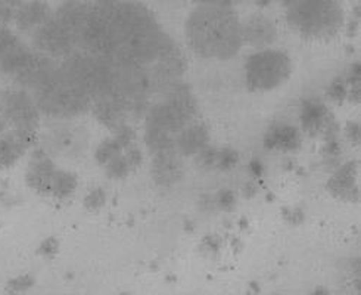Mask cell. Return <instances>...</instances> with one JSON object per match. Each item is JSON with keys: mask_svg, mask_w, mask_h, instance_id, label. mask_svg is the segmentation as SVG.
<instances>
[{"mask_svg": "<svg viewBox=\"0 0 361 295\" xmlns=\"http://www.w3.org/2000/svg\"><path fill=\"white\" fill-rule=\"evenodd\" d=\"M185 39L198 58L232 59L243 46L239 15L235 8L198 5L186 18Z\"/></svg>", "mask_w": 361, "mask_h": 295, "instance_id": "cell-1", "label": "cell"}, {"mask_svg": "<svg viewBox=\"0 0 361 295\" xmlns=\"http://www.w3.org/2000/svg\"><path fill=\"white\" fill-rule=\"evenodd\" d=\"M285 8L289 27L307 40H331L345 25L341 0H290Z\"/></svg>", "mask_w": 361, "mask_h": 295, "instance_id": "cell-2", "label": "cell"}, {"mask_svg": "<svg viewBox=\"0 0 361 295\" xmlns=\"http://www.w3.org/2000/svg\"><path fill=\"white\" fill-rule=\"evenodd\" d=\"M42 116L52 120H70L92 107V97L65 71L61 64L44 83L32 92Z\"/></svg>", "mask_w": 361, "mask_h": 295, "instance_id": "cell-3", "label": "cell"}, {"mask_svg": "<svg viewBox=\"0 0 361 295\" xmlns=\"http://www.w3.org/2000/svg\"><path fill=\"white\" fill-rule=\"evenodd\" d=\"M200 114V105L190 88L180 81L152 101L145 114V126L161 128L177 135L193 123Z\"/></svg>", "mask_w": 361, "mask_h": 295, "instance_id": "cell-4", "label": "cell"}, {"mask_svg": "<svg viewBox=\"0 0 361 295\" xmlns=\"http://www.w3.org/2000/svg\"><path fill=\"white\" fill-rule=\"evenodd\" d=\"M59 64L87 92L92 101L111 95L116 88L117 67L106 58L77 49Z\"/></svg>", "mask_w": 361, "mask_h": 295, "instance_id": "cell-5", "label": "cell"}, {"mask_svg": "<svg viewBox=\"0 0 361 295\" xmlns=\"http://www.w3.org/2000/svg\"><path fill=\"white\" fill-rule=\"evenodd\" d=\"M293 73L292 58L279 49H258L243 65L245 83L254 93L271 92L288 83Z\"/></svg>", "mask_w": 361, "mask_h": 295, "instance_id": "cell-6", "label": "cell"}, {"mask_svg": "<svg viewBox=\"0 0 361 295\" xmlns=\"http://www.w3.org/2000/svg\"><path fill=\"white\" fill-rule=\"evenodd\" d=\"M58 64V61L27 44L0 64V73L8 76L15 86L32 93L55 71Z\"/></svg>", "mask_w": 361, "mask_h": 295, "instance_id": "cell-7", "label": "cell"}, {"mask_svg": "<svg viewBox=\"0 0 361 295\" xmlns=\"http://www.w3.org/2000/svg\"><path fill=\"white\" fill-rule=\"evenodd\" d=\"M0 117L16 132L39 133L42 112L31 92L13 86L0 92Z\"/></svg>", "mask_w": 361, "mask_h": 295, "instance_id": "cell-8", "label": "cell"}, {"mask_svg": "<svg viewBox=\"0 0 361 295\" xmlns=\"http://www.w3.org/2000/svg\"><path fill=\"white\" fill-rule=\"evenodd\" d=\"M31 47L58 62L78 49L74 32L65 27L55 15L31 35Z\"/></svg>", "mask_w": 361, "mask_h": 295, "instance_id": "cell-9", "label": "cell"}, {"mask_svg": "<svg viewBox=\"0 0 361 295\" xmlns=\"http://www.w3.org/2000/svg\"><path fill=\"white\" fill-rule=\"evenodd\" d=\"M87 146L85 128L74 126H55L43 138L42 148L51 155H63L74 158L83 155Z\"/></svg>", "mask_w": 361, "mask_h": 295, "instance_id": "cell-10", "label": "cell"}, {"mask_svg": "<svg viewBox=\"0 0 361 295\" xmlns=\"http://www.w3.org/2000/svg\"><path fill=\"white\" fill-rule=\"evenodd\" d=\"M56 162L44 148L39 146L31 154L25 170L27 186L42 196H51L52 185L58 171Z\"/></svg>", "mask_w": 361, "mask_h": 295, "instance_id": "cell-11", "label": "cell"}, {"mask_svg": "<svg viewBox=\"0 0 361 295\" xmlns=\"http://www.w3.org/2000/svg\"><path fill=\"white\" fill-rule=\"evenodd\" d=\"M90 109L94 119L111 132H116V130L139 120L133 108L121 97L112 95L92 101Z\"/></svg>", "mask_w": 361, "mask_h": 295, "instance_id": "cell-12", "label": "cell"}, {"mask_svg": "<svg viewBox=\"0 0 361 295\" xmlns=\"http://www.w3.org/2000/svg\"><path fill=\"white\" fill-rule=\"evenodd\" d=\"M358 166L357 161L341 162L327 179L326 188L334 198L345 203H358Z\"/></svg>", "mask_w": 361, "mask_h": 295, "instance_id": "cell-13", "label": "cell"}, {"mask_svg": "<svg viewBox=\"0 0 361 295\" xmlns=\"http://www.w3.org/2000/svg\"><path fill=\"white\" fill-rule=\"evenodd\" d=\"M151 176L159 188H173L182 182L185 176L183 157L176 150L157 152L152 155Z\"/></svg>", "mask_w": 361, "mask_h": 295, "instance_id": "cell-14", "label": "cell"}, {"mask_svg": "<svg viewBox=\"0 0 361 295\" xmlns=\"http://www.w3.org/2000/svg\"><path fill=\"white\" fill-rule=\"evenodd\" d=\"M298 117L302 132L310 138L322 136L327 128L336 123L332 111L314 97H308L301 102Z\"/></svg>", "mask_w": 361, "mask_h": 295, "instance_id": "cell-15", "label": "cell"}, {"mask_svg": "<svg viewBox=\"0 0 361 295\" xmlns=\"http://www.w3.org/2000/svg\"><path fill=\"white\" fill-rule=\"evenodd\" d=\"M243 44L254 49L271 47L277 40V25L264 13H254L240 21Z\"/></svg>", "mask_w": 361, "mask_h": 295, "instance_id": "cell-16", "label": "cell"}, {"mask_svg": "<svg viewBox=\"0 0 361 295\" xmlns=\"http://www.w3.org/2000/svg\"><path fill=\"white\" fill-rule=\"evenodd\" d=\"M39 133L16 132L8 128L0 135V169H11L18 162L24 154L36 148Z\"/></svg>", "mask_w": 361, "mask_h": 295, "instance_id": "cell-17", "label": "cell"}, {"mask_svg": "<svg viewBox=\"0 0 361 295\" xmlns=\"http://www.w3.org/2000/svg\"><path fill=\"white\" fill-rule=\"evenodd\" d=\"M302 145V135L298 127L289 123H274L271 124L262 139V146L267 151L273 152H295Z\"/></svg>", "mask_w": 361, "mask_h": 295, "instance_id": "cell-18", "label": "cell"}, {"mask_svg": "<svg viewBox=\"0 0 361 295\" xmlns=\"http://www.w3.org/2000/svg\"><path fill=\"white\" fill-rule=\"evenodd\" d=\"M54 9L44 0H24L15 13L13 23L23 35H32L39 27L51 20Z\"/></svg>", "mask_w": 361, "mask_h": 295, "instance_id": "cell-19", "label": "cell"}, {"mask_svg": "<svg viewBox=\"0 0 361 295\" xmlns=\"http://www.w3.org/2000/svg\"><path fill=\"white\" fill-rule=\"evenodd\" d=\"M211 143V135L209 128L201 123L193 121L180 132L174 138V146L176 151L185 157H195L200 154L204 148H207Z\"/></svg>", "mask_w": 361, "mask_h": 295, "instance_id": "cell-20", "label": "cell"}, {"mask_svg": "<svg viewBox=\"0 0 361 295\" xmlns=\"http://www.w3.org/2000/svg\"><path fill=\"white\" fill-rule=\"evenodd\" d=\"M136 142V130L133 128V124H127L116 132H112L111 138L104 139L99 145H97L94 151V161L104 167L106 162H109L114 157L121 154L127 146Z\"/></svg>", "mask_w": 361, "mask_h": 295, "instance_id": "cell-21", "label": "cell"}, {"mask_svg": "<svg viewBox=\"0 0 361 295\" xmlns=\"http://www.w3.org/2000/svg\"><path fill=\"white\" fill-rule=\"evenodd\" d=\"M142 162H143L142 150L135 142L130 146H127L121 154H118L117 157H114L109 162H106L102 169L108 179L123 180V179L128 177L135 170H137Z\"/></svg>", "mask_w": 361, "mask_h": 295, "instance_id": "cell-22", "label": "cell"}, {"mask_svg": "<svg viewBox=\"0 0 361 295\" xmlns=\"http://www.w3.org/2000/svg\"><path fill=\"white\" fill-rule=\"evenodd\" d=\"M89 9H90V4H86L83 0H65V2H62L54 11L55 18L59 20L65 27L70 28L74 32V36L77 37V43H78L80 32L86 24Z\"/></svg>", "mask_w": 361, "mask_h": 295, "instance_id": "cell-23", "label": "cell"}, {"mask_svg": "<svg viewBox=\"0 0 361 295\" xmlns=\"http://www.w3.org/2000/svg\"><path fill=\"white\" fill-rule=\"evenodd\" d=\"M77 186H78L77 174L71 170H65V169L59 167L56 171L55 180H54L51 196L58 201H65V200L71 198Z\"/></svg>", "mask_w": 361, "mask_h": 295, "instance_id": "cell-24", "label": "cell"}, {"mask_svg": "<svg viewBox=\"0 0 361 295\" xmlns=\"http://www.w3.org/2000/svg\"><path fill=\"white\" fill-rule=\"evenodd\" d=\"M174 135L164 132L161 128H155L151 126H145V145L152 155L157 152L176 150L174 146Z\"/></svg>", "mask_w": 361, "mask_h": 295, "instance_id": "cell-25", "label": "cell"}, {"mask_svg": "<svg viewBox=\"0 0 361 295\" xmlns=\"http://www.w3.org/2000/svg\"><path fill=\"white\" fill-rule=\"evenodd\" d=\"M27 46L9 25H0V64Z\"/></svg>", "mask_w": 361, "mask_h": 295, "instance_id": "cell-26", "label": "cell"}, {"mask_svg": "<svg viewBox=\"0 0 361 295\" xmlns=\"http://www.w3.org/2000/svg\"><path fill=\"white\" fill-rule=\"evenodd\" d=\"M238 162H239V152L236 150H233V148H228V146L217 148L214 170L228 171V170H232Z\"/></svg>", "mask_w": 361, "mask_h": 295, "instance_id": "cell-27", "label": "cell"}, {"mask_svg": "<svg viewBox=\"0 0 361 295\" xmlns=\"http://www.w3.org/2000/svg\"><path fill=\"white\" fill-rule=\"evenodd\" d=\"M361 71H360V62H354L348 74L345 76L347 85H348V97L347 101L353 102V104H360V88H361Z\"/></svg>", "mask_w": 361, "mask_h": 295, "instance_id": "cell-28", "label": "cell"}, {"mask_svg": "<svg viewBox=\"0 0 361 295\" xmlns=\"http://www.w3.org/2000/svg\"><path fill=\"white\" fill-rule=\"evenodd\" d=\"M106 201H108V192L105 191V188L97 186L90 189L86 193L83 200V207L90 212H96L105 207Z\"/></svg>", "mask_w": 361, "mask_h": 295, "instance_id": "cell-29", "label": "cell"}, {"mask_svg": "<svg viewBox=\"0 0 361 295\" xmlns=\"http://www.w3.org/2000/svg\"><path fill=\"white\" fill-rule=\"evenodd\" d=\"M327 97H329L331 101L342 104L343 101H347L348 97V85H347V80L345 77H336L334 78L329 86H327L326 90Z\"/></svg>", "mask_w": 361, "mask_h": 295, "instance_id": "cell-30", "label": "cell"}, {"mask_svg": "<svg viewBox=\"0 0 361 295\" xmlns=\"http://www.w3.org/2000/svg\"><path fill=\"white\" fill-rule=\"evenodd\" d=\"M35 285H36L35 277L25 273V275L15 276V277H12V279H9L6 282V291L12 292V294H21V292H27Z\"/></svg>", "mask_w": 361, "mask_h": 295, "instance_id": "cell-31", "label": "cell"}, {"mask_svg": "<svg viewBox=\"0 0 361 295\" xmlns=\"http://www.w3.org/2000/svg\"><path fill=\"white\" fill-rule=\"evenodd\" d=\"M24 0H0V25H9L13 23L15 13Z\"/></svg>", "mask_w": 361, "mask_h": 295, "instance_id": "cell-32", "label": "cell"}, {"mask_svg": "<svg viewBox=\"0 0 361 295\" xmlns=\"http://www.w3.org/2000/svg\"><path fill=\"white\" fill-rule=\"evenodd\" d=\"M212 203H214L216 210L221 211H232L236 207V196L231 189H223L212 195Z\"/></svg>", "mask_w": 361, "mask_h": 295, "instance_id": "cell-33", "label": "cell"}, {"mask_svg": "<svg viewBox=\"0 0 361 295\" xmlns=\"http://www.w3.org/2000/svg\"><path fill=\"white\" fill-rule=\"evenodd\" d=\"M59 250V241L55 236L51 238H46L40 245H39V250L37 254L44 257V258H52L56 255Z\"/></svg>", "mask_w": 361, "mask_h": 295, "instance_id": "cell-34", "label": "cell"}, {"mask_svg": "<svg viewBox=\"0 0 361 295\" xmlns=\"http://www.w3.org/2000/svg\"><path fill=\"white\" fill-rule=\"evenodd\" d=\"M343 132H345V138L348 139V142L351 145H355V146L360 145L361 132H360V123L358 121H348L345 128H343Z\"/></svg>", "mask_w": 361, "mask_h": 295, "instance_id": "cell-35", "label": "cell"}, {"mask_svg": "<svg viewBox=\"0 0 361 295\" xmlns=\"http://www.w3.org/2000/svg\"><path fill=\"white\" fill-rule=\"evenodd\" d=\"M285 217L292 224H300L304 222V212L301 208H290L285 211Z\"/></svg>", "mask_w": 361, "mask_h": 295, "instance_id": "cell-36", "label": "cell"}, {"mask_svg": "<svg viewBox=\"0 0 361 295\" xmlns=\"http://www.w3.org/2000/svg\"><path fill=\"white\" fill-rule=\"evenodd\" d=\"M198 5H212V6H227L235 8L239 5V0H195Z\"/></svg>", "mask_w": 361, "mask_h": 295, "instance_id": "cell-37", "label": "cell"}, {"mask_svg": "<svg viewBox=\"0 0 361 295\" xmlns=\"http://www.w3.org/2000/svg\"><path fill=\"white\" fill-rule=\"evenodd\" d=\"M252 2H254L255 5H258V6H261V8H264V6H269V5L274 4V2L282 4L283 6H286V5L290 2V0H252Z\"/></svg>", "mask_w": 361, "mask_h": 295, "instance_id": "cell-38", "label": "cell"}, {"mask_svg": "<svg viewBox=\"0 0 361 295\" xmlns=\"http://www.w3.org/2000/svg\"><path fill=\"white\" fill-rule=\"evenodd\" d=\"M9 128V126H8V123L2 119V117H0V135H2V133H5L6 132V130Z\"/></svg>", "mask_w": 361, "mask_h": 295, "instance_id": "cell-39", "label": "cell"}, {"mask_svg": "<svg viewBox=\"0 0 361 295\" xmlns=\"http://www.w3.org/2000/svg\"><path fill=\"white\" fill-rule=\"evenodd\" d=\"M94 4H114V2H118V0H93Z\"/></svg>", "mask_w": 361, "mask_h": 295, "instance_id": "cell-40", "label": "cell"}]
</instances>
